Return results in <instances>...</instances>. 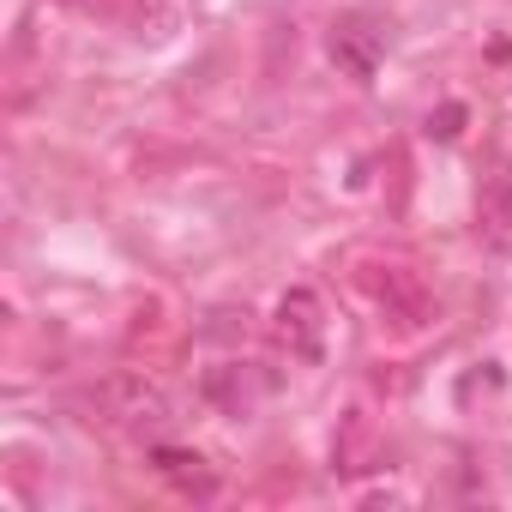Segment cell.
I'll use <instances>...</instances> for the list:
<instances>
[{"mask_svg": "<svg viewBox=\"0 0 512 512\" xmlns=\"http://www.w3.org/2000/svg\"><path fill=\"white\" fill-rule=\"evenodd\" d=\"M97 404H103V416L115 428H163V422H175L169 392L157 380H145V374H109L97 386Z\"/></svg>", "mask_w": 512, "mask_h": 512, "instance_id": "6da1fadb", "label": "cell"}, {"mask_svg": "<svg viewBox=\"0 0 512 512\" xmlns=\"http://www.w3.org/2000/svg\"><path fill=\"white\" fill-rule=\"evenodd\" d=\"M320 326H326V320H320V296L296 284V290L278 302V338H284L296 356H320Z\"/></svg>", "mask_w": 512, "mask_h": 512, "instance_id": "7a4b0ae2", "label": "cell"}, {"mask_svg": "<svg viewBox=\"0 0 512 512\" xmlns=\"http://www.w3.org/2000/svg\"><path fill=\"white\" fill-rule=\"evenodd\" d=\"M332 61H338L350 79H374V67H380V37H374L368 25H338V31H332Z\"/></svg>", "mask_w": 512, "mask_h": 512, "instance_id": "3957f363", "label": "cell"}, {"mask_svg": "<svg viewBox=\"0 0 512 512\" xmlns=\"http://www.w3.org/2000/svg\"><path fill=\"white\" fill-rule=\"evenodd\" d=\"M151 464H157V476H169L181 494H211V488H217V476L205 470V458H199V452H175V446H157V452H151Z\"/></svg>", "mask_w": 512, "mask_h": 512, "instance_id": "277c9868", "label": "cell"}, {"mask_svg": "<svg viewBox=\"0 0 512 512\" xmlns=\"http://www.w3.org/2000/svg\"><path fill=\"white\" fill-rule=\"evenodd\" d=\"M380 302H386V314H392L398 326H416V314H422V296H416V284H410L404 272H386Z\"/></svg>", "mask_w": 512, "mask_h": 512, "instance_id": "5b68a950", "label": "cell"}, {"mask_svg": "<svg viewBox=\"0 0 512 512\" xmlns=\"http://www.w3.org/2000/svg\"><path fill=\"white\" fill-rule=\"evenodd\" d=\"M205 398L241 410V368H217V374H205Z\"/></svg>", "mask_w": 512, "mask_h": 512, "instance_id": "8992f818", "label": "cell"}, {"mask_svg": "<svg viewBox=\"0 0 512 512\" xmlns=\"http://www.w3.org/2000/svg\"><path fill=\"white\" fill-rule=\"evenodd\" d=\"M458 127H464V103H446L440 115H428V133L434 139H458Z\"/></svg>", "mask_w": 512, "mask_h": 512, "instance_id": "52a82bcc", "label": "cell"}]
</instances>
